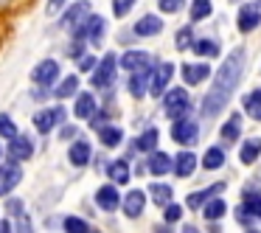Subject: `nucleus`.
I'll use <instances>...</instances> for the list:
<instances>
[{"label": "nucleus", "instance_id": "3", "mask_svg": "<svg viewBox=\"0 0 261 233\" xmlns=\"http://www.w3.org/2000/svg\"><path fill=\"white\" fill-rule=\"evenodd\" d=\"M23 180V169H20V160H9V163L0 166V197H9L14 188Z\"/></svg>", "mask_w": 261, "mask_h": 233}, {"label": "nucleus", "instance_id": "47", "mask_svg": "<svg viewBox=\"0 0 261 233\" xmlns=\"http://www.w3.org/2000/svg\"><path fill=\"white\" fill-rule=\"evenodd\" d=\"M9 211H12V214H23V202H20V199L14 202L12 199V202H9Z\"/></svg>", "mask_w": 261, "mask_h": 233}, {"label": "nucleus", "instance_id": "1", "mask_svg": "<svg viewBox=\"0 0 261 233\" xmlns=\"http://www.w3.org/2000/svg\"><path fill=\"white\" fill-rule=\"evenodd\" d=\"M242 70H244V48L239 45V48H233L230 57L222 62V68L216 70V76H214V85L205 93V98H202V115L205 118H216V115L230 104V96H233V90H236L239 79H242Z\"/></svg>", "mask_w": 261, "mask_h": 233}, {"label": "nucleus", "instance_id": "13", "mask_svg": "<svg viewBox=\"0 0 261 233\" xmlns=\"http://www.w3.org/2000/svg\"><path fill=\"white\" fill-rule=\"evenodd\" d=\"M149 85H152V73H149V68L143 70H132L129 82H126V87H129V93L135 98H143L149 93Z\"/></svg>", "mask_w": 261, "mask_h": 233}, {"label": "nucleus", "instance_id": "41", "mask_svg": "<svg viewBox=\"0 0 261 233\" xmlns=\"http://www.w3.org/2000/svg\"><path fill=\"white\" fill-rule=\"evenodd\" d=\"M180 216H182V208H180V205H174V202H169V205H166V211H163V219L169 222V225H174V222H180Z\"/></svg>", "mask_w": 261, "mask_h": 233}, {"label": "nucleus", "instance_id": "46", "mask_svg": "<svg viewBox=\"0 0 261 233\" xmlns=\"http://www.w3.org/2000/svg\"><path fill=\"white\" fill-rule=\"evenodd\" d=\"M17 225H20L17 233H34V230H31V222H29V216H25V214L17 216Z\"/></svg>", "mask_w": 261, "mask_h": 233}, {"label": "nucleus", "instance_id": "27", "mask_svg": "<svg viewBox=\"0 0 261 233\" xmlns=\"http://www.w3.org/2000/svg\"><path fill=\"white\" fill-rule=\"evenodd\" d=\"M242 107H244V113H247L253 121H261V87L253 90V93H247V96L242 98Z\"/></svg>", "mask_w": 261, "mask_h": 233}, {"label": "nucleus", "instance_id": "4", "mask_svg": "<svg viewBox=\"0 0 261 233\" xmlns=\"http://www.w3.org/2000/svg\"><path fill=\"white\" fill-rule=\"evenodd\" d=\"M104 29H107V23H104V17H101V14H90V17H87L82 25H76V29H73V34H76V40L101 42Z\"/></svg>", "mask_w": 261, "mask_h": 233}, {"label": "nucleus", "instance_id": "2", "mask_svg": "<svg viewBox=\"0 0 261 233\" xmlns=\"http://www.w3.org/2000/svg\"><path fill=\"white\" fill-rule=\"evenodd\" d=\"M163 110H166V115H169L171 121L186 118V115L191 113V98H188L186 87H174V90L166 93L163 96Z\"/></svg>", "mask_w": 261, "mask_h": 233}, {"label": "nucleus", "instance_id": "22", "mask_svg": "<svg viewBox=\"0 0 261 233\" xmlns=\"http://www.w3.org/2000/svg\"><path fill=\"white\" fill-rule=\"evenodd\" d=\"M219 191H225V183H214L211 188H199V191H194L191 197L186 199V205H188V208H202V205L208 202L214 194H219Z\"/></svg>", "mask_w": 261, "mask_h": 233}, {"label": "nucleus", "instance_id": "30", "mask_svg": "<svg viewBox=\"0 0 261 233\" xmlns=\"http://www.w3.org/2000/svg\"><path fill=\"white\" fill-rule=\"evenodd\" d=\"M158 138H160L158 130H154V126H149L143 135L135 138V149H138V152H154V149H158Z\"/></svg>", "mask_w": 261, "mask_h": 233}, {"label": "nucleus", "instance_id": "35", "mask_svg": "<svg viewBox=\"0 0 261 233\" xmlns=\"http://www.w3.org/2000/svg\"><path fill=\"white\" fill-rule=\"evenodd\" d=\"M188 12H191V20L197 23V20H205V17H208V14L214 12V6H211V0H194Z\"/></svg>", "mask_w": 261, "mask_h": 233}, {"label": "nucleus", "instance_id": "18", "mask_svg": "<svg viewBox=\"0 0 261 233\" xmlns=\"http://www.w3.org/2000/svg\"><path fill=\"white\" fill-rule=\"evenodd\" d=\"M90 158H93V149H90V143H87V141H73V143H70L68 160L73 166H79V169H82V166L90 163Z\"/></svg>", "mask_w": 261, "mask_h": 233}, {"label": "nucleus", "instance_id": "50", "mask_svg": "<svg viewBox=\"0 0 261 233\" xmlns=\"http://www.w3.org/2000/svg\"><path fill=\"white\" fill-rule=\"evenodd\" d=\"M182 233H199V230L194 225H186V227H182Z\"/></svg>", "mask_w": 261, "mask_h": 233}, {"label": "nucleus", "instance_id": "7", "mask_svg": "<svg viewBox=\"0 0 261 233\" xmlns=\"http://www.w3.org/2000/svg\"><path fill=\"white\" fill-rule=\"evenodd\" d=\"M31 79H34V85H40V87H51L54 82L59 79V62L57 59H42V62L31 70Z\"/></svg>", "mask_w": 261, "mask_h": 233}, {"label": "nucleus", "instance_id": "51", "mask_svg": "<svg viewBox=\"0 0 261 233\" xmlns=\"http://www.w3.org/2000/svg\"><path fill=\"white\" fill-rule=\"evenodd\" d=\"M0 160H3V146H0Z\"/></svg>", "mask_w": 261, "mask_h": 233}, {"label": "nucleus", "instance_id": "10", "mask_svg": "<svg viewBox=\"0 0 261 233\" xmlns=\"http://www.w3.org/2000/svg\"><path fill=\"white\" fill-rule=\"evenodd\" d=\"M171 73H174V65H171V62H163V65H158V68H154L152 85H149V93H152L154 98H163V90L169 87Z\"/></svg>", "mask_w": 261, "mask_h": 233}, {"label": "nucleus", "instance_id": "5", "mask_svg": "<svg viewBox=\"0 0 261 233\" xmlns=\"http://www.w3.org/2000/svg\"><path fill=\"white\" fill-rule=\"evenodd\" d=\"M236 25L242 34H253L261 25V3H244L236 14Z\"/></svg>", "mask_w": 261, "mask_h": 233}, {"label": "nucleus", "instance_id": "36", "mask_svg": "<svg viewBox=\"0 0 261 233\" xmlns=\"http://www.w3.org/2000/svg\"><path fill=\"white\" fill-rule=\"evenodd\" d=\"M62 227H65V233H90V225L82 216H68L62 222Z\"/></svg>", "mask_w": 261, "mask_h": 233}, {"label": "nucleus", "instance_id": "16", "mask_svg": "<svg viewBox=\"0 0 261 233\" xmlns=\"http://www.w3.org/2000/svg\"><path fill=\"white\" fill-rule=\"evenodd\" d=\"M124 214L129 216V219H138V216L143 214V208H146V194L141 191V188H135V191H129L124 197Z\"/></svg>", "mask_w": 261, "mask_h": 233}, {"label": "nucleus", "instance_id": "43", "mask_svg": "<svg viewBox=\"0 0 261 233\" xmlns=\"http://www.w3.org/2000/svg\"><path fill=\"white\" fill-rule=\"evenodd\" d=\"M236 219L242 222V225H250V222H253L255 216H253V211H250L247 205H239V208H236Z\"/></svg>", "mask_w": 261, "mask_h": 233}, {"label": "nucleus", "instance_id": "42", "mask_svg": "<svg viewBox=\"0 0 261 233\" xmlns=\"http://www.w3.org/2000/svg\"><path fill=\"white\" fill-rule=\"evenodd\" d=\"M158 6H160L163 14H174V12L182 9V0H158Z\"/></svg>", "mask_w": 261, "mask_h": 233}, {"label": "nucleus", "instance_id": "25", "mask_svg": "<svg viewBox=\"0 0 261 233\" xmlns=\"http://www.w3.org/2000/svg\"><path fill=\"white\" fill-rule=\"evenodd\" d=\"M261 154V138H247V141L242 143V149H239V160H242L244 166L255 163Z\"/></svg>", "mask_w": 261, "mask_h": 233}, {"label": "nucleus", "instance_id": "20", "mask_svg": "<svg viewBox=\"0 0 261 233\" xmlns=\"http://www.w3.org/2000/svg\"><path fill=\"white\" fill-rule=\"evenodd\" d=\"M194 169H197V154H194L191 149H182L174 158V174L177 177H191Z\"/></svg>", "mask_w": 261, "mask_h": 233}, {"label": "nucleus", "instance_id": "24", "mask_svg": "<svg viewBox=\"0 0 261 233\" xmlns=\"http://www.w3.org/2000/svg\"><path fill=\"white\" fill-rule=\"evenodd\" d=\"M107 174H110V180L115 183V186H126L129 183V163H126L124 158H118V160H113V163L107 166Z\"/></svg>", "mask_w": 261, "mask_h": 233}, {"label": "nucleus", "instance_id": "9", "mask_svg": "<svg viewBox=\"0 0 261 233\" xmlns=\"http://www.w3.org/2000/svg\"><path fill=\"white\" fill-rule=\"evenodd\" d=\"M171 138H174L180 146H191V143H197L199 130H197V124H194V121L180 118V121H174V126H171Z\"/></svg>", "mask_w": 261, "mask_h": 233}, {"label": "nucleus", "instance_id": "17", "mask_svg": "<svg viewBox=\"0 0 261 233\" xmlns=\"http://www.w3.org/2000/svg\"><path fill=\"white\" fill-rule=\"evenodd\" d=\"M135 31L138 37H154V34H160L163 31V20L158 17V14H143L141 20L135 23Z\"/></svg>", "mask_w": 261, "mask_h": 233}, {"label": "nucleus", "instance_id": "49", "mask_svg": "<svg viewBox=\"0 0 261 233\" xmlns=\"http://www.w3.org/2000/svg\"><path fill=\"white\" fill-rule=\"evenodd\" d=\"M73 135H76L73 126H65V130H62V138H73Z\"/></svg>", "mask_w": 261, "mask_h": 233}, {"label": "nucleus", "instance_id": "39", "mask_svg": "<svg viewBox=\"0 0 261 233\" xmlns=\"http://www.w3.org/2000/svg\"><path fill=\"white\" fill-rule=\"evenodd\" d=\"M244 205H247L250 211H253V216H258L261 219V194L258 191H244Z\"/></svg>", "mask_w": 261, "mask_h": 233}, {"label": "nucleus", "instance_id": "44", "mask_svg": "<svg viewBox=\"0 0 261 233\" xmlns=\"http://www.w3.org/2000/svg\"><path fill=\"white\" fill-rule=\"evenodd\" d=\"M98 62L96 57H90V54H85V57H79V70H96Z\"/></svg>", "mask_w": 261, "mask_h": 233}, {"label": "nucleus", "instance_id": "12", "mask_svg": "<svg viewBox=\"0 0 261 233\" xmlns=\"http://www.w3.org/2000/svg\"><path fill=\"white\" fill-rule=\"evenodd\" d=\"M96 205L101 211H115L121 205V194H118V186L110 183V186H101L96 191Z\"/></svg>", "mask_w": 261, "mask_h": 233}, {"label": "nucleus", "instance_id": "34", "mask_svg": "<svg viewBox=\"0 0 261 233\" xmlns=\"http://www.w3.org/2000/svg\"><path fill=\"white\" fill-rule=\"evenodd\" d=\"M70 96H79V79L76 76H68L57 85V98H70Z\"/></svg>", "mask_w": 261, "mask_h": 233}, {"label": "nucleus", "instance_id": "23", "mask_svg": "<svg viewBox=\"0 0 261 233\" xmlns=\"http://www.w3.org/2000/svg\"><path fill=\"white\" fill-rule=\"evenodd\" d=\"M96 98H93V93H79L76 96V107H73V115L76 118H93L96 115Z\"/></svg>", "mask_w": 261, "mask_h": 233}, {"label": "nucleus", "instance_id": "29", "mask_svg": "<svg viewBox=\"0 0 261 233\" xmlns=\"http://www.w3.org/2000/svg\"><path fill=\"white\" fill-rule=\"evenodd\" d=\"M219 135L225 138V141H239V135H242V115H236L233 113L230 118L225 121V124H222V130H219Z\"/></svg>", "mask_w": 261, "mask_h": 233}, {"label": "nucleus", "instance_id": "31", "mask_svg": "<svg viewBox=\"0 0 261 233\" xmlns=\"http://www.w3.org/2000/svg\"><path fill=\"white\" fill-rule=\"evenodd\" d=\"M149 194H152V199L163 208V205L171 202V197H174V191H171V186H166V183H152L149 186Z\"/></svg>", "mask_w": 261, "mask_h": 233}, {"label": "nucleus", "instance_id": "14", "mask_svg": "<svg viewBox=\"0 0 261 233\" xmlns=\"http://www.w3.org/2000/svg\"><path fill=\"white\" fill-rule=\"evenodd\" d=\"M146 171L154 177H163V174H169V171H174V160L166 152H152L149 154V163H146Z\"/></svg>", "mask_w": 261, "mask_h": 233}, {"label": "nucleus", "instance_id": "19", "mask_svg": "<svg viewBox=\"0 0 261 233\" xmlns=\"http://www.w3.org/2000/svg\"><path fill=\"white\" fill-rule=\"evenodd\" d=\"M182 82L186 85H202V82H208V76H211V68L205 62H199V65H182Z\"/></svg>", "mask_w": 261, "mask_h": 233}, {"label": "nucleus", "instance_id": "11", "mask_svg": "<svg viewBox=\"0 0 261 233\" xmlns=\"http://www.w3.org/2000/svg\"><path fill=\"white\" fill-rule=\"evenodd\" d=\"M87 17H90V3H87V0H79V3H73V6L65 12L62 25L65 29H76V25H82Z\"/></svg>", "mask_w": 261, "mask_h": 233}, {"label": "nucleus", "instance_id": "37", "mask_svg": "<svg viewBox=\"0 0 261 233\" xmlns=\"http://www.w3.org/2000/svg\"><path fill=\"white\" fill-rule=\"evenodd\" d=\"M17 135V124L12 121V115H6V113H0V138H12Z\"/></svg>", "mask_w": 261, "mask_h": 233}, {"label": "nucleus", "instance_id": "6", "mask_svg": "<svg viewBox=\"0 0 261 233\" xmlns=\"http://www.w3.org/2000/svg\"><path fill=\"white\" fill-rule=\"evenodd\" d=\"M115 68H118V57H113V54H107V57L98 62V68L93 70V79H90V85L93 87H110L113 85V79H115Z\"/></svg>", "mask_w": 261, "mask_h": 233}, {"label": "nucleus", "instance_id": "33", "mask_svg": "<svg viewBox=\"0 0 261 233\" xmlns=\"http://www.w3.org/2000/svg\"><path fill=\"white\" fill-rule=\"evenodd\" d=\"M194 54L202 59H214V57H219V42L216 40H197L194 42Z\"/></svg>", "mask_w": 261, "mask_h": 233}, {"label": "nucleus", "instance_id": "45", "mask_svg": "<svg viewBox=\"0 0 261 233\" xmlns=\"http://www.w3.org/2000/svg\"><path fill=\"white\" fill-rule=\"evenodd\" d=\"M65 3H68V0H48L45 12H48V14H59V9H62Z\"/></svg>", "mask_w": 261, "mask_h": 233}, {"label": "nucleus", "instance_id": "40", "mask_svg": "<svg viewBox=\"0 0 261 233\" xmlns=\"http://www.w3.org/2000/svg\"><path fill=\"white\" fill-rule=\"evenodd\" d=\"M135 6V0H113V14L115 17H126Z\"/></svg>", "mask_w": 261, "mask_h": 233}, {"label": "nucleus", "instance_id": "15", "mask_svg": "<svg viewBox=\"0 0 261 233\" xmlns=\"http://www.w3.org/2000/svg\"><path fill=\"white\" fill-rule=\"evenodd\" d=\"M31 154H34V143H31V138L14 135L12 141H9V158L12 160H29Z\"/></svg>", "mask_w": 261, "mask_h": 233}, {"label": "nucleus", "instance_id": "28", "mask_svg": "<svg viewBox=\"0 0 261 233\" xmlns=\"http://www.w3.org/2000/svg\"><path fill=\"white\" fill-rule=\"evenodd\" d=\"M98 141H101L107 149H113V146H118V143L124 141V132H121V126L107 124V126H101V130H98Z\"/></svg>", "mask_w": 261, "mask_h": 233}, {"label": "nucleus", "instance_id": "26", "mask_svg": "<svg viewBox=\"0 0 261 233\" xmlns=\"http://www.w3.org/2000/svg\"><path fill=\"white\" fill-rule=\"evenodd\" d=\"M225 214H227V205H225V199H219V197H211L208 202L202 205V216L208 222H219Z\"/></svg>", "mask_w": 261, "mask_h": 233}, {"label": "nucleus", "instance_id": "38", "mask_svg": "<svg viewBox=\"0 0 261 233\" xmlns=\"http://www.w3.org/2000/svg\"><path fill=\"white\" fill-rule=\"evenodd\" d=\"M174 45H177V51H186V48H194V31L188 29H180L177 31V40H174Z\"/></svg>", "mask_w": 261, "mask_h": 233}, {"label": "nucleus", "instance_id": "21", "mask_svg": "<svg viewBox=\"0 0 261 233\" xmlns=\"http://www.w3.org/2000/svg\"><path fill=\"white\" fill-rule=\"evenodd\" d=\"M149 62H152V57L146 51H126L121 57V68H126V70H143V68H149Z\"/></svg>", "mask_w": 261, "mask_h": 233}, {"label": "nucleus", "instance_id": "52", "mask_svg": "<svg viewBox=\"0 0 261 233\" xmlns=\"http://www.w3.org/2000/svg\"><path fill=\"white\" fill-rule=\"evenodd\" d=\"M247 233H258V230H247Z\"/></svg>", "mask_w": 261, "mask_h": 233}, {"label": "nucleus", "instance_id": "48", "mask_svg": "<svg viewBox=\"0 0 261 233\" xmlns=\"http://www.w3.org/2000/svg\"><path fill=\"white\" fill-rule=\"evenodd\" d=\"M0 233H12V222H6V219L0 222Z\"/></svg>", "mask_w": 261, "mask_h": 233}, {"label": "nucleus", "instance_id": "32", "mask_svg": "<svg viewBox=\"0 0 261 233\" xmlns=\"http://www.w3.org/2000/svg\"><path fill=\"white\" fill-rule=\"evenodd\" d=\"M222 163H225V149H219V146L205 149V154H202V166H205V169L214 171V169H219Z\"/></svg>", "mask_w": 261, "mask_h": 233}, {"label": "nucleus", "instance_id": "8", "mask_svg": "<svg viewBox=\"0 0 261 233\" xmlns=\"http://www.w3.org/2000/svg\"><path fill=\"white\" fill-rule=\"evenodd\" d=\"M65 121V107H51V110H40V113L34 115V126L40 135H45V132H51L54 126H59Z\"/></svg>", "mask_w": 261, "mask_h": 233}]
</instances>
